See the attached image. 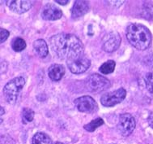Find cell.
Segmentation results:
<instances>
[{
  "label": "cell",
  "instance_id": "1",
  "mask_svg": "<svg viewBox=\"0 0 153 144\" xmlns=\"http://www.w3.org/2000/svg\"><path fill=\"white\" fill-rule=\"evenodd\" d=\"M51 49L56 56L67 60L84 56V45L78 37L71 33H59L50 38Z\"/></svg>",
  "mask_w": 153,
  "mask_h": 144
},
{
  "label": "cell",
  "instance_id": "2",
  "mask_svg": "<svg viewBox=\"0 0 153 144\" xmlns=\"http://www.w3.org/2000/svg\"><path fill=\"white\" fill-rule=\"evenodd\" d=\"M126 38L137 50L144 51L152 43V34L146 26L140 24H131L126 29Z\"/></svg>",
  "mask_w": 153,
  "mask_h": 144
},
{
  "label": "cell",
  "instance_id": "3",
  "mask_svg": "<svg viewBox=\"0 0 153 144\" xmlns=\"http://www.w3.org/2000/svg\"><path fill=\"white\" fill-rule=\"evenodd\" d=\"M25 85V80L23 77H17L8 81L3 88V95L6 101L10 104H15Z\"/></svg>",
  "mask_w": 153,
  "mask_h": 144
},
{
  "label": "cell",
  "instance_id": "4",
  "mask_svg": "<svg viewBox=\"0 0 153 144\" xmlns=\"http://www.w3.org/2000/svg\"><path fill=\"white\" fill-rule=\"evenodd\" d=\"M110 85L107 78L97 73L90 75L85 80V86L91 92H102L109 89Z\"/></svg>",
  "mask_w": 153,
  "mask_h": 144
},
{
  "label": "cell",
  "instance_id": "5",
  "mask_svg": "<svg viewBox=\"0 0 153 144\" xmlns=\"http://www.w3.org/2000/svg\"><path fill=\"white\" fill-rule=\"evenodd\" d=\"M126 90L124 88H119L109 93L104 94L100 98V103L105 107H114L125 100Z\"/></svg>",
  "mask_w": 153,
  "mask_h": 144
},
{
  "label": "cell",
  "instance_id": "6",
  "mask_svg": "<svg viewBox=\"0 0 153 144\" xmlns=\"http://www.w3.org/2000/svg\"><path fill=\"white\" fill-rule=\"evenodd\" d=\"M135 120L130 113L122 114L119 117L117 129L123 136L127 137L135 129Z\"/></svg>",
  "mask_w": 153,
  "mask_h": 144
},
{
  "label": "cell",
  "instance_id": "7",
  "mask_svg": "<svg viewBox=\"0 0 153 144\" xmlns=\"http://www.w3.org/2000/svg\"><path fill=\"white\" fill-rule=\"evenodd\" d=\"M75 104L79 111L85 113H93L98 110V105L94 99L88 95L82 96L75 100Z\"/></svg>",
  "mask_w": 153,
  "mask_h": 144
},
{
  "label": "cell",
  "instance_id": "8",
  "mask_svg": "<svg viewBox=\"0 0 153 144\" xmlns=\"http://www.w3.org/2000/svg\"><path fill=\"white\" fill-rule=\"evenodd\" d=\"M67 65L70 71L74 74H79L85 72L91 65V62L88 59L81 56L79 58L67 60Z\"/></svg>",
  "mask_w": 153,
  "mask_h": 144
},
{
  "label": "cell",
  "instance_id": "9",
  "mask_svg": "<svg viewBox=\"0 0 153 144\" xmlns=\"http://www.w3.org/2000/svg\"><path fill=\"white\" fill-rule=\"evenodd\" d=\"M121 44V37L117 32H110L102 38V48L106 52H114Z\"/></svg>",
  "mask_w": 153,
  "mask_h": 144
},
{
  "label": "cell",
  "instance_id": "10",
  "mask_svg": "<svg viewBox=\"0 0 153 144\" xmlns=\"http://www.w3.org/2000/svg\"><path fill=\"white\" fill-rule=\"evenodd\" d=\"M7 6L11 11L18 14L25 13L33 6V1H27V0H15V1H7Z\"/></svg>",
  "mask_w": 153,
  "mask_h": 144
},
{
  "label": "cell",
  "instance_id": "11",
  "mask_svg": "<svg viewBox=\"0 0 153 144\" xmlns=\"http://www.w3.org/2000/svg\"><path fill=\"white\" fill-rule=\"evenodd\" d=\"M62 16L60 9L53 4L49 3L43 8L42 11V17L45 20H57Z\"/></svg>",
  "mask_w": 153,
  "mask_h": 144
},
{
  "label": "cell",
  "instance_id": "12",
  "mask_svg": "<svg viewBox=\"0 0 153 144\" xmlns=\"http://www.w3.org/2000/svg\"><path fill=\"white\" fill-rule=\"evenodd\" d=\"M88 11L89 5L88 2L83 1V0L75 1L72 10H71V15L74 19H77V18L84 16Z\"/></svg>",
  "mask_w": 153,
  "mask_h": 144
},
{
  "label": "cell",
  "instance_id": "13",
  "mask_svg": "<svg viewBox=\"0 0 153 144\" xmlns=\"http://www.w3.org/2000/svg\"><path fill=\"white\" fill-rule=\"evenodd\" d=\"M49 77L52 81H59L65 74V68L62 64H54L49 68L48 70Z\"/></svg>",
  "mask_w": 153,
  "mask_h": 144
},
{
  "label": "cell",
  "instance_id": "14",
  "mask_svg": "<svg viewBox=\"0 0 153 144\" xmlns=\"http://www.w3.org/2000/svg\"><path fill=\"white\" fill-rule=\"evenodd\" d=\"M33 49L40 58L46 57L49 53L46 42L43 39H37L33 42Z\"/></svg>",
  "mask_w": 153,
  "mask_h": 144
},
{
  "label": "cell",
  "instance_id": "15",
  "mask_svg": "<svg viewBox=\"0 0 153 144\" xmlns=\"http://www.w3.org/2000/svg\"><path fill=\"white\" fill-rule=\"evenodd\" d=\"M33 144H53L52 140L46 133L38 132L33 138Z\"/></svg>",
  "mask_w": 153,
  "mask_h": 144
},
{
  "label": "cell",
  "instance_id": "16",
  "mask_svg": "<svg viewBox=\"0 0 153 144\" xmlns=\"http://www.w3.org/2000/svg\"><path fill=\"white\" fill-rule=\"evenodd\" d=\"M114 69H115V62L114 60H108L100 67L99 71L102 74H110L114 72Z\"/></svg>",
  "mask_w": 153,
  "mask_h": 144
},
{
  "label": "cell",
  "instance_id": "17",
  "mask_svg": "<svg viewBox=\"0 0 153 144\" xmlns=\"http://www.w3.org/2000/svg\"><path fill=\"white\" fill-rule=\"evenodd\" d=\"M104 121L101 118H97V119L93 120L91 122H89L88 124L84 125V130L88 131V132H93L97 130L98 127H100L102 125H104Z\"/></svg>",
  "mask_w": 153,
  "mask_h": 144
},
{
  "label": "cell",
  "instance_id": "18",
  "mask_svg": "<svg viewBox=\"0 0 153 144\" xmlns=\"http://www.w3.org/2000/svg\"><path fill=\"white\" fill-rule=\"evenodd\" d=\"M141 15L144 19L148 20H153V5L146 3L143 7Z\"/></svg>",
  "mask_w": 153,
  "mask_h": 144
},
{
  "label": "cell",
  "instance_id": "19",
  "mask_svg": "<svg viewBox=\"0 0 153 144\" xmlns=\"http://www.w3.org/2000/svg\"><path fill=\"white\" fill-rule=\"evenodd\" d=\"M26 42L21 38H16L12 41V48L16 51H21L26 48Z\"/></svg>",
  "mask_w": 153,
  "mask_h": 144
},
{
  "label": "cell",
  "instance_id": "20",
  "mask_svg": "<svg viewBox=\"0 0 153 144\" xmlns=\"http://www.w3.org/2000/svg\"><path fill=\"white\" fill-rule=\"evenodd\" d=\"M34 118V112L30 108H25L23 109L22 112V119L24 123H28L33 121Z\"/></svg>",
  "mask_w": 153,
  "mask_h": 144
},
{
  "label": "cell",
  "instance_id": "21",
  "mask_svg": "<svg viewBox=\"0 0 153 144\" xmlns=\"http://www.w3.org/2000/svg\"><path fill=\"white\" fill-rule=\"evenodd\" d=\"M145 84L148 92L153 95V72H148L144 77Z\"/></svg>",
  "mask_w": 153,
  "mask_h": 144
},
{
  "label": "cell",
  "instance_id": "22",
  "mask_svg": "<svg viewBox=\"0 0 153 144\" xmlns=\"http://www.w3.org/2000/svg\"><path fill=\"white\" fill-rule=\"evenodd\" d=\"M9 33L8 31L4 29H1V31H0V38H1V42H4L7 39V38L9 37Z\"/></svg>",
  "mask_w": 153,
  "mask_h": 144
},
{
  "label": "cell",
  "instance_id": "23",
  "mask_svg": "<svg viewBox=\"0 0 153 144\" xmlns=\"http://www.w3.org/2000/svg\"><path fill=\"white\" fill-rule=\"evenodd\" d=\"M148 124L150 125L151 127L153 129V112H151L149 116H148Z\"/></svg>",
  "mask_w": 153,
  "mask_h": 144
},
{
  "label": "cell",
  "instance_id": "24",
  "mask_svg": "<svg viewBox=\"0 0 153 144\" xmlns=\"http://www.w3.org/2000/svg\"><path fill=\"white\" fill-rule=\"evenodd\" d=\"M56 3H59V4H61V5H66L67 3H69V1L68 0H66V1H60V0H56Z\"/></svg>",
  "mask_w": 153,
  "mask_h": 144
},
{
  "label": "cell",
  "instance_id": "25",
  "mask_svg": "<svg viewBox=\"0 0 153 144\" xmlns=\"http://www.w3.org/2000/svg\"><path fill=\"white\" fill-rule=\"evenodd\" d=\"M1 112H2V113H1V115H3V114H4V110H3V107H1Z\"/></svg>",
  "mask_w": 153,
  "mask_h": 144
},
{
  "label": "cell",
  "instance_id": "26",
  "mask_svg": "<svg viewBox=\"0 0 153 144\" xmlns=\"http://www.w3.org/2000/svg\"><path fill=\"white\" fill-rule=\"evenodd\" d=\"M55 144H63V143H62V142H57Z\"/></svg>",
  "mask_w": 153,
  "mask_h": 144
}]
</instances>
